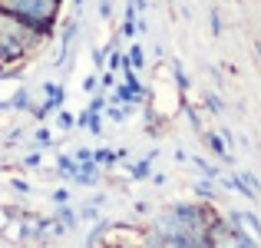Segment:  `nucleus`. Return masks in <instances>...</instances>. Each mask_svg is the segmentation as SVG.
<instances>
[{
  "mask_svg": "<svg viewBox=\"0 0 261 248\" xmlns=\"http://www.w3.org/2000/svg\"><path fill=\"white\" fill-rule=\"evenodd\" d=\"M60 4H63V0H0V10L20 17L23 23H30L33 30H40L46 37V33L53 30V23H57Z\"/></svg>",
  "mask_w": 261,
  "mask_h": 248,
  "instance_id": "1",
  "label": "nucleus"
},
{
  "mask_svg": "<svg viewBox=\"0 0 261 248\" xmlns=\"http://www.w3.org/2000/svg\"><path fill=\"white\" fill-rule=\"evenodd\" d=\"M0 33L10 37V40H17L23 50H33V46L43 40V33H40V30H33L30 23H23L20 17H13V13H7V10H0Z\"/></svg>",
  "mask_w": 261,
  "mask_h": 248,
  "instance_id": "2",
  "label": "nucleus"
},
{
  "mask_svg": "<svg viewBox=\"0 0 261 248\" xmlns=\"http://www.w3.org/2000/svg\"><path fill=\"white\" fill-rule=\"evenodd\" d=\"M231 222L242 225L248 238H261V222H258V215H251V212H231Z\"/></svg>",
  "mask_w": 261,
  "mask_h": 248,
  "instance_id": "3",
  "label": "nucleus"
},
{
  "mask_svg": "<svg viewBox=\"0 0 261 248\" xmlns=\"http://www.w3.org/2000/svg\"><path fill=\"white\" fill-rule=\"evenodd\" d=\"M208 146H212V149H215V153H218V156H222V159H228V153H225V142H222V139H218V136H208Z\"/></svg>",
  "mask_w": 261,
  "mask_h": 248,
  "instance_id": "4",
  "label": "nucleus"
},
{
  "mask_svg": "<svg viewBox=\"0 0 261 248\" xmlns=\"http://www.w3.org/2000/svg\"><path fill=\"white\" fill-rule=\"evenodd\" d=\"M142 46H133V50H129V66H142Z\"/></svg>",
  "mask_w": 261,
  "mask_h": 248,
  "instance_id": "5",
  "label": "nucleus"
},
{
  "mask_svg": "<svg viewBox=\"0 0 261 248\" xmlns=\"http://www.w3.org/2000/svg\"><path fill=\"white\" fill-rule=\"evenodd\" d=\"M113 159H116L113 149H99V153H93V162H113Z\"/></svg>",
  "mask_w": 261,
  "mask_h": 248,
  "instance_id": "6",
  "label": "nucleus"
},
{
  "mask_svg": "<svg viewBox=\"0 0 261 248\" xmlns=\"http://www.w3.org/2000/svg\"><path fill=\"white\" fill-rule=\"evenodd\" d=\"M27 100H30V96H27L23 89H20V93H17V96L10 100V106H13V109H27Z\"/></svg>",
  "mask_w": 261,
  "mask_h": 248,
  "instance_id": "7",
  "label": "nucleus"
},
{
  "mask_svg": "<svg viewBox=\"0 0 261 248\" xmlns=\"http://www.w3.org/2000/svg\"><path fill=\"white\" fill-rule=\"evenodd\" d=\"M195 165H198V169L205 172V176H212V179L218 176V169H215V165H208V162H205V159H198V156H195Z\"/></svg>",
  "mask_w": 261,
  "mask_h": 248,
  "instance_id": "8",
  "label": "nucleus"
},
{
  "mask_svg": "<svg viewBox=\"0 0 261 248\" xmlns=\"http://www.w3.org/2000/svg\"><path fill=\"white\" fill-rule=\"evenodd\" d=\"M162 248H192V245H185L182 238H162Z\"/></svg>",
  "mask_w": 261,
  "mask_h": 248,
  "instance_id": "9",
  "label": "nucleus"
},
{
  "mask_svg": "<svg viewBox=\"0 0 261 248\" xmlns=\"http://www.w3.org/2000/svg\"><path fill=\"white\" fill-rule=\"evenodd\" d=\"M205 103H208V109H212V113H222V103H218V96H205Z\"/></svg>",
  "mask_w": 261,
  "mask_h": 248,
  "instance_id": "10",
  "label": "nucleus"
},
{
  "mask_svg": "<svg viewBox=\"0 0 261 248\" xmlns=\"http://www.w3.org/2000/svg\"><path fill=\"white\" fill-rule=\"evenodd\" d=\"M212 33H222V17H218V10H212Z\"/></svg>",
  "mask_w": 261,
  "mask_h": 248,
  "instance_id": "11",
  "label": "nucleus"
},
{
  "mask_svg": "<svg viewBox=\"0 0 261 248\" xmlns=\"http://www.w3.org/2000/svg\"><path fill=\"white\" fill-rule=\"evenodd\" d=\"M93 63H96V66L106 63V50H96V53H93Z\"/></svg>",
  "mask_w": 261,
  "mask_h": 248,
  "instance_id": "12",
  "label": "nucleus"
},
{
  "mask_svg": "<svg viewBox=\"0 0 261 248\" xmlns=\"http://www.w3.org/2000/svg\"><path fill=\"white\" fill-rule=\"evenodd\" d=\"M60 126L70 129V126H73V116H70V113H63V116H60Z\"/></svg>",
  "mask_w": 261,
  "mask_h": 248,
  "instance_id": "13",
  "label": "nucleus"
},
{
  "mask_svg": "<svg viewBox=\"0 0 261 248\" xmlns=\"http://www.w3.org/2000/svg\"><path fill=\"white\" fill-rule=\"evenodd\" d=\"M73 7H76V10H80V7H83V0H73Z\"/></svg>",
  "mask_w": 261,
  "mask_h": 248,
  "instance_id": "14",
  "label": "nucleus"
}]
</instances>
